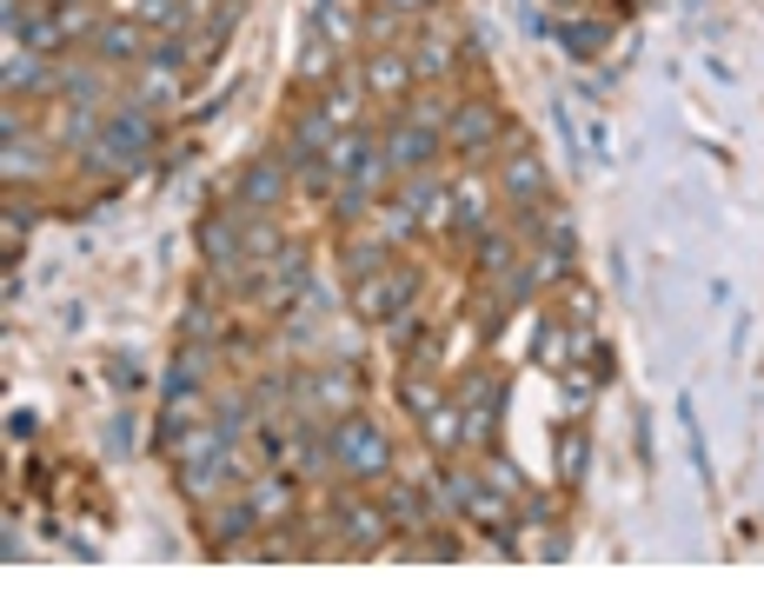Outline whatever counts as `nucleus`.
<instances>
[{
	"instance_id": "7ed1b4c3",
	"label": "nucleus",
	"mask_w": 764,
	"mask_h": 598,
	"mask_svg": "<svg viewBox=\"0 0 764 598\" xmlns=\"http://www.w3.org/2000/svg\"><path fill=\"white\" fill-rule=\"evenodd\" d=\"M446 140H452L466 160H479V153L499 140V107H492V100H466V107L446 120Z\"/></svg>"
},
{
	"instance_id": "ddd939ff",
	"label": "nucleus",
	"mask_w": 764,
	"mask_h": 598,
	"mask_svg": "<svg viewBox=\"0 0 764 598\" xmlns=\"http://www.w3.org/2000/svg\"><path fill=\"white\" fill-rule=\"evenodd\" d=\"M386 519H393V533H426V499L393 479V486H386Z\"/></svg>"
},
{
	"instance_id": "20e7f679",
	"label": "nucleus",
	"mask_w": 764,
	"mask_h": 598,
	"mask_svg": "<svg viewBox=\"0 0 764 598\" xmlns=\"http://www.w3.org/2000/svg\"><path fill=\"white\" fill-rule=\"evenodd\" d=\"M432 153H439V126H426V120H412V113H406V120L393 126V140H386V160L406 166V173H426Z\"/></svg>"
},
{
	"instance_id": "cd10ccee",
	"label": "nucleus",
	"mask_w": 764,
	"mask_h": 598,
	"mask_svg": "<svg viewBox=\"0 0 764 598\" xmlns=\"http://www.w3.org/2000/svg\"><path fill=\"white\" fill-rule=\"evenodd\" d=\"M186 333H193V339H213V313H206V306H193V313H186Z\"/></svg>"
},
{
	"instance_id": "0eeeda50",
	"label": "nucleus",
	"mask_w": 764,
	"mask_h": 598,
	"mask_svg": "<svg viewBox=\"0 0 764 598\" xmlns=\"http://www.w3.org/2000/svg\"><path fill=\"white\" fill-rule=\"evenodd\" d=\"M499 186H506L512 200H539V193H546V160H539L532 146H519V153L499 166Z\"/></svg>"
},
{
	"instance_id": "f03ea898",
	"label": "nucleus",
	"mask_w": 764,
	"mask_h": 598,
	"mask_svg": "<svg viewBox=\"0 0 764 598\" xmlns=\"http://www.w3.org/2000/svg\"><path fill=\"white\" fill-rule=\"evenodd\" d=\"M412 293H419V273H373V280H359V293H353V306L366 313V320H399V313H412Z\"/></svg>"
},
{
	"instance_id": "c756f323",
	"label": "nucleus",
	"mask_w": 764,
	"mask_h": 598,
	"mask_svg": "<svg viewBox=\"0 0 764 598\" xmlns=\"http://www.w3.org/2000/svg\"><path fill=\"white\" fill-rule=\"evenodd\" d=\"M386 7H406V13H419V7H432V0H386Z\"/></svg>"
},
{
	"instance_id": "b1692460",
	"label": "nucleus",
	"mask_w": 764,
	"mask_h": 598,
	"mask_svg": "<svg viewBox=\"0 0 764 598\" xmlns=\"http://www.w3.org/2000/svg\"><path fill=\"white\" fill-rule=\"evenodd\" d=\"M446 67H452V53H446L439 40H426V47H419V60H412V73H419V80H439Z\"/></svg>"
},
{
	"instance_id": "423d86ee",
	"label": "nucleus",
	"mask_w": 764,
	"mask_h": 598,
	"mask_svg": "<svg viewBox=\"0 0 764 598\" xmlns=\"http://www.w3.org/2000/svg\"><path fill=\"white\" fill-rule=\"evenodd\" d=\"M286 173H293V160H253V166L240 173V200H246V206H273V200L286 193Z\"/></svg>"
},
{
	"instance_id": "bb28decb",
	"label": "nucleus",
	"mask_w": 764,
	"mask_h": 598,
	"mask_svg": "<svg viewBox=\"0 0 764 598\" xmlns=\"http://www.w3.org/2000/svg\"><path fill=\"white\" fill-rule=\"evenodd\" d=\"M406 406H412V413L426 419V413L439 406V393H432V379H406Z\"/></svg>"
},
{
	"instance_id": "dca6fc26",
	"label": "nucleus",
	"mask_w": 764,
	"mask_h": 598,
	"mask_svg": "<svg viewBox=\"0 0 764 598\" xmlns=\"http://www.w3.org/2000/svg\"><path fill=\"white\" fill-rule=\"evenodd\" d=\"M452 220H459V233H479V226H486V186H479V180H459V186H452Z\"/></svg>"
},
{
	"instance_id": "4be33fe9",
	"label": "nucleus",
	"mask_w": 764,
	"mask_h": 598,
	"mask_svg": "<svg viewBox=\"0 0 764 598\" xmlns=\"http://www.w3.org/2000/svg\"><path fill=\"white\" fill-rule=\"evenodd\" d=\"M173 73H180V67H146V80H140V107H166V100L180 93Z\"/></svg>"
},
{
	"instance_id": "6e6552de",
	"label": "nucleus",
	"mask_w": 764,
	"mask_h": 598,
	"mask_svg": "<svg viewBox=\"0 0 764 598\" xmlns=\"http://www.w3.org/2000/svg\"><path fill=\"white\" fill-rule=\"evenodd\" d=\"M406 80H412V60H406V53H393V47H379V53L366 60V93H379V100H393V93H406Z\"/></svg>"
},
{
	"instance_id": "9d476101",
	"label": "nucleus",
	"mask_w": 764,
	"mask_h": 598,
	"mask_svg": "<svg viewBox=\"0 0 764 598\" xmlns=\"http://www.w3.org/2000/svg\"><path fill=\"white\" fill-rule=\"evenodd\" d=\"M106 140H113V146H120L126 160H140V153L153 146V120L140 113V100H133L126 113H113V120H106Z\"/></svg>"
},
{
	"instance_id": "4468645a",
	"label": "nucleus",
	"mask_w": 764,
	"mask_h": 598,
	"mask_svg": "<svg viewBox=\"0 0 764 598\" xmlns=\"http://www.w3.org/2000/svg\"><path fill=\"white\" fill-rule=\"evenodd\" d=\"M339 519L353 526V546H359V553H373V546H379V533L393 526V519H386V513H373L366 499H339Z\"/></svg>"
},
{
	"instance_id": "412c9836",
	"label": "nucleus",
	"mask_w": 764,
	"mask_h": 598,
	"mask_svg": "<svg viewBox=\"0 0 764 598\" xmlns=\"http://www.w3.org/2000/svg\"><path fill=\"white\" fill-rule=\"evenodd\" d=\"M306 399H319V406H353V379L346 373H319V379H306Z\"/></svg>"
},
{
	"instance_id": "f257e3e1",
	"label": "nucleus",
	"mask_w": 764,
	"mask_h": 598,
	"mask_svg": "<svg viewBox=\"0 0 764 598\" xmlns=\"http://www.w3.org/2000/svg\"><path fill=\"white\" fill-rule=\"evenodd\" d=\"M333 459H339V473L346 479H386L393 473V439L373 426V419H339L333 426Z\"/></svg>"
},
{
	"instance_id": "6ab92c4d",
	"label": "nucleus",
	"mask_w": 764,
	"mask_h": 598,
	"mask_svg": "<svg viewBox=\"0 0 764 598\" xmlns=\"http://www.w3.org/2000/svg\"><path fill=\"white\" fill-rule=\"evenodd\" d=\"M253 513H259V519H279V513H293V486H286L279 473L253 479Z\"/></svg>"
},
{
	"instance_id": "39448f33",
	"label": "nucleus",
	"mask_w": 764,
	"mask_h": 598,
	"mask_svg": "<svg viewBox=\"0 0 764 598\" xmlns=\"http://www.w3.org/2000/svg\"><path fill=\"white\" fill-rule=\"evenodd\" d=\"M306 293V253L299 246H279L266 266H259V300L266 306H286V300H299Z\"/></svg>"
},
{
	"instance_id": "a211bd4d",
	"label": "nucleus",
	"mask_w": 764,
	"mask_h": 598,
	"mask_svg": "<svg viewBox=\"0 0 764 598\" xmlns=\"http://www.w3.org/2000/svg\"><path fill=\"white\" fill-rule=\"evenodd\" d=\"M426 439H432L439 453H452V446L466 439V406H432V413H426Z\"/></svg>"
},
{
	"instance_id": "5701e85b",
	"label": "nucleus",
	"mask_w": 764,
	"mask_h": 598,
	"mask_svg": "<svg viewBox=\"0 0 764 598\" xmlns=\"http://www.w3.org/2000/svg\"><path fill=\"white\" fill-rule=\"evenodd\" d=\"M253 526H259V513H253V499H240V506H226V513L213 519V533H233V539H240V533H253Z\"/></svg>"
},
{
	"instance_id": "2eb2a0df",
	"label": "nucleus",
	"mask_w": 764,
	"mask_h": 598,
	"mask_svg": "<svg viewBox=\"0 0 764 598\" xmlns=\"http://www.w3.org/2000/svg\"><path fill=\"white\" fill-rule=\"evenodd\" d=\"M386 246H393V240H386V233H379V240H353V246H346V253H339V266H346V273H353V280H373V273H386V260H393V253H386Z\"/></svg>"
},
{
	"instance_id": "9b49d317",
	"label": "nucleus",
	"mask_w": 764,
	"mask_h": 598,
	"mask_svg": "<svg viewBox=\"0 0 764 598\" xmlns=\"http://www.w3.org/2000/svg\"><path fill=\"white\" fill-rule=\"evenodd\" d=\"M140 47H146V40H140V27H120V20H106V27L93 33V53H100L106 67H120V60H146Z\"/></svg>"
},
{
	"instance_id": "c85d7f7f",
	"label": "nucleus",
	"mask_w": 764,
	"mask_h": 598,
	"mask_svg": "<svg viewBox=\"0 0 764 598\" xmlns=\"http://www.w3.org/2000/svg\"><path fill=\"white\" fill-rule=\"evenodd\" d=\"M106 446H113V453H126V446H133V419H113V433H106Z\"/></svg>"
},
{
	"instance_id": "a878e982",
	"label": "nucleus",
	"mask_w": 764,
	"mask_h": 598,
	"mask_svg": "<svg viewBox=\"0 0 764 598\" xmlns=\"http://www.w3.org/2000/svg\"><path fill=\"white\" fill-rule=\"evenodd\" d=\"M479 266L486 273H512V240H479Z\"/></svg>"
},
{
	"instance_id": "f3484780",
	"label": "nucleus",
	"mask_w": 764,
	"mask_h": 598,
	"mask_svg": "<svg viewBox=\"0 0 764 598\" xmlns=\"http://www.w3.org/2000/svg\"><path fill=\"white\" fill-rule=\"evenodd\" d=\"M200 379H206V346H186V353H173V373H166V399L193 393Z\"/></svg>"
},
{
	"instance_id": "f8f14e48",
	"label": "nucleus",
	"mask_w": 764,
	"mask_h": 598,
	"mask_svg": "<svg viewBox=\"0 0 764 598\" xmlns=\"http://www.w3.org/2000/svg\"><path fill=\"white\" fill-rule=\"evenodd\" d=\"M585 466H592V433L572 419V426H566V439H559V479H566V486H579V479H585Z\"/></svg>"
},
{
	"instance_id": "393cba45",
	"label": "nucleus",
	"mask_w": 764,
	"mask_h": 598,
	"mask_svg": "<svg viewBox=\"0 0 764 598\" xmlns=\"http://www.w3.org/2000/svg\"><path fill=\"white\" fill-rule=\"evenodd\" d=\"M319 107H326V120H333V126H346V120L359 113V93H353V87H333V93H326Z\"/></svg>"
},
{
	"instance_id": "aec40b11",
	"label": "nucleus",
	"mask_w": 764,
	"mask_h": 598,
	"mask_svg": "<svg viewBox=\"0 0 764 598\" xmlns=\"http://www.w3.org/2000/svg\"><path fill=\"white\" fill-rule=\"evenodd\" d=\"M559 40H566L579 60H592V53L605 47V27H599V20H566V27H559Z\"/></svg>"
},
{
	"instance_id": "1a4fd4ad",
	"label": "nucleus",
	"mask_w": 764,
	"mask_h": 598,
	"mask_svg": "<svg viewBox=\"0 0 764 598\" xmlns=\"http://www.w3.org/2000/svg\"><path fill=\"white\" fill-rule=\"evenodd\" d=\"M379 160V146H373V133H339L333 146H326V166L339 173V180H359L366 166Z\"/></svg>"
}]
</instances>
